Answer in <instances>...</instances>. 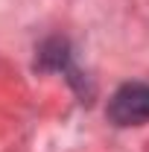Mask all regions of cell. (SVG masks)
I'll list each match as a JSON object with an SVG mask.
<instances>
[{
  "label": "cell",
  "mask_w": 149,
  "mask_h": 152,
  "mask_svg": "<svg viewBox=\"0 0 149 152\" xmlns=\"http://www.w3.org/2000/svg\"><path fill=\"white\" fill-rule=\"evenodd\" d=\"M108 120L117 126H143L149 120V85L126 82L108 99Z\"/></svg>",
  "instance_id": "cell-1"
}]
</instances>
